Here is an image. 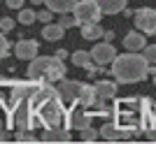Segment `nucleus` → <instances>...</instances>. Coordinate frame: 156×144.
Wrapping results in <instances>:
<instances>
[{"mask_svg":"<svg viewBox=\"0 0 156 144\" xmlns=\"http://www.w3.org/2000/svg\"><path fill=\"white\" fill-rule=\"evenodd\" d=\"M154 84H156V74H154Z\"/></svg>","mask_w":156,"mask_h":144,"instance_id":"39","label":"nucleus"},{"mask_svg":"<svg viewBox=\"0 0 156 144\" xmlns=\"http://www.w3.org/2000/svg\"><path fill=\"white\" fill-rule=\"evenodd\" d=\"M56 58H61V60H65V58H68V53H65V51H63V49H58V51H56Z\"/></svg>","mask_w":156,"mask_h":144,"instance_id":"36","label":"nucleus"},{"mask_svg":"<svg viewBox=\"0 0 156 144\" xmlns=\"http://www.w3.org/2000/svg\"><path fill=\"white\" fill-rule=\"evenodd\" d=\"M147 58L137 51H126V53H117L112 60V77L117 79L119 84H137L147 79Z\"/></svg>","mask_w":156,"mask_h":144,"instance_id":"2","label":"nucleus"},{"mask_svg":"<svg viewBox=\"0 0 156 144\" xmlns=\"http://www.w3.org/2000/svg\"><path fill=\"white\" fill-rule=\"evenodd\" d=\"M72 16L77 26H84V23H98L103 12L96 5V0H77V5L72 7Z\"/></svg>","mask_w":156,"mask_h":144,"instance_id":"6","label":"nucleus"},{"mask_svg":"<svg viewBox=\"0 0 156 144\" xmlns=\"http://www.w3.org/2000/svg\"><path fill=\"white\" fill-rule=\"evenodd\" d=\"M5 5L9 7V9H21V7H23V0H5Z\"/></svg>","mask_w":156,"mask_h":144,"instance_id":"33","label":"nucleus"},{"mask_svg":"<svg viewBox=\"0 0 156 144\" xmlns=\"http://www.w3.org/2000/svg\"><path fill=\"white\" fill-rule=\"evenodd\" d=\"M151 105H154V100H149V98H121V100H117L114 107H112L114 123L130 130L133 135L144 132V128L154 118Z\"/></svg>","mask_w":156,"mask_h":144,"instance_id":"1","label":"nucleus"},{"mask_svg":"<svg viewBox=\"0 0 156 144\" xmlns=\"http://www.w3.org/2000/svg\"><path fill=\"white\" fill-rule=\"evenodd\" d=\"M58 26L61 28H72V26H77V23H75V16H70V14H61Z\"/></svg>","mask_w":156,"mask_h":144,"instance_id":"30","label":"nucleus"},{"mask_svg":"<svg viewBox=\"0 0 156 144\" xmlns=\"http://www.w3.org/2000/svg\"><path fill=\"white\" fill-rule=\"evenodd\" d=\"M14 26H16V23H14V19H9V16H2V19H0V30H2L5 35L12 33Z\"/></svg>","mask_w":156,"mask_h":144,"instance_id":"29","label":"nucleus"},{"mask_svg":"<svg viewBox=\"0 0 156 144\" xmlns=\"http://www.w3.org/2000/svg\"><path fill=\"white\" fill-rule=\"evenodd\" d=\"M151 111H154V118H156V100H154V105H151Z\"/></svg>","mask_w":156,"mask_h":144,"instance_id":"38","label":"nucleus"},{"mask_svg":"<svg viewBox=\"0 0 156 144\" xmlns=\"http://www.w3.org/2000/svg\"><path fill=\"white\" fill-rule=\"evenodd\" d=\"M51 16H54V12H51V9H47V7L37 12V21H40V23H49V21H51Z\"/></svg>","mask_w":156,"mask_h":144,"instance_id":"32","label":"nucleus"},{"mask_svg":"<svg viewBox=\"0 0 156 144\" xmlns=\"http://www.w3.org/2000/svg\"><path fill=\"white\" fill-rule=\"evenodd\" d=\"M96 91H93V86L91 84H84L82 81V86H79V93H77V105H82V107H93L96 105Z\"/></svg>","mask_w":156,"mask_h":144,"instance_id":"16","label":"nucleus"},{"mask_svg":"<svg viewBox=\"0 0 156 144\" xmlns=\"http://www.w3.org/2000/svg\"><path fill=\"white\" fill-rule=\"evenodd\" d=\"M96 5L100 7L103 14H119L126 9L128 0H96Z\"/></svg>","mask_w":156,"mask_h":144,"instance_id":"18","label":"nucleus"},{"mask_svg":"<svg viewBox=\"0 0 156 144\" xmlns=\"http://www.w3.org/2000/svg\"><path fill=\"white\" fill-rule=\"evenodd\" d=\"M12 46H14V56L21 58V60H33L37 56V51H40L37 39H19V42L12 44Z\"/></svg>","mask_w":156,"mask_h":144,"instance_id":"13","label":"nucleus"},{"mask_svg":"<svg viewBox=\"0 0 156 144\" xmlns=\"http://www.w3.org/2000/svg\"><path fill=\"white\" fill-rule=\"evenodd\" d=\"M0 142H9V130L7 128H0Z\"/></svg>","mask_w":156,"mask_h":144,"instance_id":"34","label":"nucleus"},{"mask_svg":"<svg viewBox=\"0 0 156 144\" xmlns=\"http://www.w3.org/2000/svg\"><path fill=\"white\" fill-rule=\"evenodd\" d=\"M144 44H147L144 33H140V30H130V33H126L124 46L128 49V51H142V46H144Z\"/></svg>","mask_w":156,"mask_h":144,"instance_id":"17","label":"nucleus"},{"mask_svg":"<svg viewBox=\"0 0 156 144\" xmlns=\"http://www.w3.org/2000/svg\"><path fill=\"white\" fill-rule=\"evenodd\" d=\"M0 128H7V130H12V111H9V107L5 105V100L0 98Z\"/></svg>","mask_w":156,"mask_h":144,"instance_id":"22","label":"nucleus"},{"mask_svg":"<svg viewBox=\"0 0 156 144\" xmlns=\"http://www.w3.org/2000/svg\"><path fill=\"white\" fill-rule=\"evenodd\" d=\"M89 63H93V60H91V53H89V51H75V53H72V65L86 67Z\"/></svg>","mask_w":156,"mask_h":144,"instance_id":"23","label":"nucleus"},{"mask_svg":"<svg viewBox=\"0 0 156 144\" xmlns=\"http://www.w3.org/2000/svg\"><path fill=\"white\" fill-rule=\"evenodd\" d=\"M28 77L56 84L61 77H65V65L56 56H35L30 60V65H28Z\"/></svg>","mask_w":156,"mask_h":144,"instance_id":"4","label":"nucleus"},{"mask_svg":"<svg viewBox=\"0 0 156 144\" xmlns=\"http://www.w3.org/2000/svg\"><path fill=\"white\" fill-rule=\"evenodd\" d=\"M65 35V28H61L58 23H44V28H42V37L49 39V42H58L61 37Z\"/></svg>","mask_w":156,"mask_h":144,"instance_id":"20","label":"nucleus"},{"mask_svg":"<svg viewBox=\"0 0 156 144\" xmlns=\"http://www.w3.org/2000/svg\"><path fill=\"white\" fill-rule=\"evenodd\" d=\"M142 56L147 58V63H154L156 65V44H144L142 46Z\"/></svg>","mask_w":156,"mask_h":144,"instance_id":"28","label":"nucleus"},{"mask_svg":"<svg viewBox=\"0 0 156 144\" xmlns=\"http://www.w3.org/2000/svg\"><path fill=\"white\" fill-rule=\"evenodd\" d=\"M100 137L107 139V142H124V139H130L133 137V132L126 130V128H121V125H117L114 121H107V123H103V128H100Z\"/></svg>","mask_w":156,"mask_h":144,"instance_id":"11","label":"nucleus"},{"mask_svg":"<svg viewBox=\"0 0 156 144\" xmlns=\"http://www.w3.org/2000/svg\"><path fill=\"white\" fill-rule=\"evenodd\" d=\"M114 56H117V49L112 46V42H98V44L91 49V60L98 63V65H107V63H112Z\"/></svg>","mask_w":156,"mask_h":144,"instance_id":"12","label":"nucleus"},{"mask_svg":"<svg viewBox=\"0 0 156 144\" xmlns=\"http://www.w3.org/2000/svg\"><path fill=\"white\" fill-rule=\"evenodd\" d=\"M144 135H147L149 142H156V118H151V123L144 128Z\"/></svg>","mask_w":156,"mask_h":144,"instance_id":"31","label":"nucleus"},{"mask_svg":"<svg viewBox=\"0 0 156 144\" xmlns=\"http://www.w3.org/2000/svg\"><path fill=\"white\" fill-rule=\"evenodd\" d=\"M33 107H35V116H37L40 125L44 128H54V125H63L65 121V102L61 95H37L33 98Z\"/></svg>","mask_w":156,"mask_h":144,"instance_id":"3","label":"nucleus"},{"mask_svg":"<svg viewBox=\"0 0 156 144\" xmlns=\"http://www.w3.org/2000/svg\"><path fill=\"white\" fill-rule=\"evenodd\" d=\"M77 0H44V7L51 9L54 14H70Z\"/></svg>","mask_w":156,"mask_h":144,"instance_id":"19","label":"nucleus"},{"mask_svg":"<svg viewBox=\"0 0 156 144\" xmlns=\"http://www.w3.org/2000/svg\"><path fill=\"white\" fill-rule=\"evenodd\" d=\"M103 37H105V42H112V39H114V33H112V30H105Z\"/></svg>","mask_w":156,"mask_h":144,"instance_id":"35","label":"nucleus"},{"mask_svg":"<svg viewBox=\"0 0 156 144\" xmlns=\"http://www.w3.org/2000/svg\"><path fill=\"white\" fill-rule=\"evenodd\" d=\"M33 2V7H37V5H44V0H30Z\"/></svg>","mask_w":156,"mask_h":144,"instance_id":"37","label":"nucleus"},{"mask_svg":"<svg viewBox=\"0 0 156 144\" xmlns=\"http://www.w3.org/2000/svg\"><path fill=\"white\" fill-rule=\"evenodd\" d=\"M40 79H30L28 77V81H16L12 88V100H30L35 98V93L40 91Z\"/></svg>","mask_w":156,"mask_h":144,"instance_id":"9","label":"nucleus"},{"mask_svg":"<svg viewBox=\"0 0 156 144\" xmlns=\"http://www.w3.org/2000/svg\"><path fill=\"white\" fill-rule=\"evenodd\" d=\"M79 86H82V81H77V79H65V77H61L58 84H56V91H58L61 100H63L65 105H72V102H77Z\"/></svg>","mask_w":156,"mask_h":144,"instance_id":"10","label":"nucleus"},{"mask_svg":"<svg viewBox=\"0 0 156 144\" xmlns=\"http://www.w3.org/2000/svg\"><path fill=\"white\" fill-rule=\"evenodd\" d=\"M9 46H12V42H9V39L5 37V33L0 30V60H5L7 56H9V51H12Z\"/></svg>","mask_w":156,"mask_h":144,"instance_id":"27","label":"nucleus"},{"mask_svg":"<svg viewBox=\"0 0 156 144\" xmlns=\"http://www.w3.org/2000/svg\"><path fill=\"white\" fill-rule=\"evenodd\" d=\"M135 28L144 35H156V9L154 7H142L135 12V19H133Z\"/></svg>","mask_w":156,"mask_h":144,"instance_id":"8","label":"nucleus"},{"mask_svg":"<svg viewBox=\"0 0 156 144\" xmlns=\"http://www.w3.org/2000/svg\"><path fill=\"white\" fill-rule=\"evenodd\" d=\"M63 125L68 128V130H84V128H89V125H91V114H89V109H86V107L77 105V102H72L70 109L65 111Z\"/></svg>","mask_w":156,"mask_h":144,"instance_id":"7","label":"nucleus"},{"mask_svg":"<svg viewBox=\"0 0 156 144\" xmlns=\"http://www.w3.org/2000/svg\"><path fill=\"white\" fill-rule=\"evenodd\" d=\"M105 33V28L100 26V23H84L82 26V37L84 39H91V42H96V39H100Z\"/></svg>","mask_w":156,"mask_h":144,"instance_id":"21","label":"nucleus"},{"mask_svg":"<svg viewBox=\"0 0 156 144\" xmlns=\"http://www.w3.org/2000/svg\"><path fill=\"white\" fill-rule=\"evenodd\" d=\"M37 21V12L35 9H23L21 7V12H19V23L21 26H30V23H35Z\"/></svg>","mask_w":156,"mask_h":144,"instance_id":"24","label":"nucleus"},{"mask_svg":"<svg viewBox=\"0 0 156 144\" xmlns=\"http://www.w3.org/2000/svg\"><path fill=\"white\" fill-rule=\"evenodd\" d=\"M12 125L14 130H35L40 125L35 116V107L30 100H12Z\"/></svg>","mask_w":156,"mask_h":144,"instance_id":"5","label":"nucleus"},{"mask_svg":"<svg viewBox=\"0 0 156 144\" xmlns=\"http://www.w3.org/2000/svg\"><path fill=\"white\" fill-rule=\"evenodd\" d=\"M40 142H70V130L65 125H54V128H44Z\"/></svg>","mask_w":156,"mask_h":144,"instance_id":"15","label":"nucleus"},{"mask_svg":"<svg viewBox=\"0 0 156 144\" xmlns=\"http://www.w3.org/2000/svg\"><path fill=\"white\" fill-rule=\"evenodd\" d=\"M93 91H96L98 100H112L119 91V84H117V79H114V81H112V79H100V81L93 84Z\"/></svg>","mask_w":156,"mask_h":144,"instance_id":"14","label":"nucleus"},{"mask_svg":"<svg viewBox=\"0 0 156 144\" xmlns=\"http://www.w3.org/2000/svg\"><path fill=\"white\" fill-rule=\"evenodd\" d=\"M14 142H40L35 130H14Z\"/></svg>","mask_w":156,"mask_h":144,"instance_id":"26","label":"nucleus"},{"mask_svg":"<svg viewBox=\"0 0 156 144\" xmlns=\"http://www.w3.org/2000/svg\"><path fill=\"white\" fill-rule=\"evenodd\" d=\"M79 139H82V142H98V139H100V132L89 125L84 130H79Z\"/></svg>","mask_w":156,"mask_h":144,"instance_id":"25","label":"nucleus"}]
</instances>
